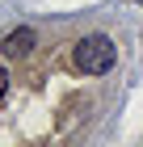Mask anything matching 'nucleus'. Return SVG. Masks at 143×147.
Segmentation results:
<instances>
[{
	"label": "nucleus",
	"instance_id": "nucleus-4",
	"mask_svg": "<svg viewBox=\"0 0 143 147\" xmlns=\"http://www.w3.org/2000/svg\"><path fill=\"white\" fill-rule=\"evenodd\" d=\"M139 4H143V0H139Z\"/></svg>",
	"mask_w": 143,
	"mask_h": 147
},
{
	"label": "nucleus",
	"instance_id": "nucleus-2",
	"mask_svg": "<svg viewBox=\"0 0 143 147\" xmlns=\"http://www.w3.org/2000/svg\"><path fill=\"white\" fill-rule=\"evenodd\" d=\"M0 51H4L9 59H25V55L34 51V30H30V25H21V30H13V34H4Z\"/></svg>",
	"mask_w": 143,
	"mask_h": 147
},
{
	"label": "nucleus",
	"instance_id": "nucleus-3",
	"mask_svg": "<svg viewBox=\"0 0 143 147\" xmlns=\"http://www.w3.org/2000/svg\"><path fill=\"white\" fill-rule=\"evenodd\" d=\"M4 92H9V71L0 67V101H4Z\"/></svg>",
	"mask_w": 143,
	"mask_h": 147
},
{
	"label": "nucleus",
	"instance_id": "nucleus-1",
	"mask_svg": "<svg viewBox=\"0 0 143 147\" xmlns=\"http://www.w3.org/2000/svg\"><path fill=\"white\" fill-rule=\"evenodd\" d=\"M72 63H76L84 76H105V71L118 63V46L105 34H84L76 42V51H72Z\"/></svg>",
	"mask_w": 143,
	"mask_h": 147
}]
</instances>
